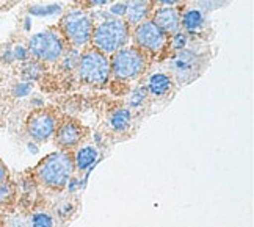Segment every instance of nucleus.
Listing matches in <instances>:
<instances>
[{
	"mask_svg": "<svg viewBox=\"0 0 254 227\" xmlns=\"http://www.w3.org/2000/svg\"><path fill=\"white\" fill-rule=\"evenodd\" d=\"M130 38V30L126 21L118 17H110L93 28L91 43L96 51L105 55H112L123 49Z\"/></svg>",
	"mask_w": 254,
	"mask_h": 227,
	"instance_id": "nucleus-1",
	"label": "nucleus"
},
{
	"mask_svg": "<svg viewBox=\"0 0 254 227\" xmlns=\"http://www.w3.org/2000/svg\"><path fill=\"white\" fill-rule=\"evenodd\" d=\"M74 162L66 151L52 152L38 165L35 175L43 185L49 188H63L71 179Z\"/></svg>",
	"mask_w": 254,
	"mask_h": 227,
	"instance_id": "nucleus-2",
	"label": "nucleus"
},
{
	"mask_svg": "<svg viewBox=\"0 0 254 227\" xmlns=\"http://www.w3.org/2000/svg\"><path fill=\"white\" fill-rule=\"evenodd\" d=\"M93 28V16L83 8L71 9V11L63 14L60 21V30L64 36L63 39H66L75 49H80L91 41Z\"/></svg>",
	"mask_w": 254,
	"mask_h": 227,
	"instance_id": "nucleus-3",
	"label": "nucleus"
},
{
	"mask_svg": "<svg viewBox=\"0 0 254 227\" xmlns=\"http://www.w3.org/2000/svg\"><path fill=\"white\" fill-rule=\"evenodd\" d=\"M148 67V55L138 47H123L113 54L110 61L112 74L116 80H135L144 74Z\"/></svg>",
	"mask_w": 254,
	"mask_h": 227,
	"instance_id": "nucleus-4",
	"label": "nucleus"
},
{
	"mask_svg": "<svg viewBox=\"0 0 254 227\" xmlns=\"http://www.w3.org/2000/svg\"><path fill=\"white\" fill-rule=\"evenodd\" d=\"M27 49L33 60L41 63H55L66 52V44L63 36L57 30H44L35 33L28 39Z\"/></svg>",
	"mask_w": 254,
	"mask_h": 227,
	"instance_id": "nucleus-5",
	"label": "nucleus"
},
{
	"mask_svg": "<svg viewBox=\"0 0 254 227\" xmlns=\"http://www.w3.org/2000/svg\"><path fill=\"white\" fill-rule=\"evenodd\" d=\"M77 71H79V77L85 83L93 86L105 85L112 75L109 57L99 51H96V49H90V51L80 54Z\"/></svg>",
	"mask_w": 254,
	"mask_h": 227,
	"instance_id": "nucleus-6",
	"label": "nucleus"
},
{
	"mask_svg": "<svg viewBox=\"0 0 254 227\" xmlns=\"http://www.w3.org/2000/svg\"><path fill=\"white\" fill-rule=\"evenodd\" d=\"M133 41L136 47L149 55H159L163 52L168 38L152 21H144L135 27Z\"/></svg>",
	"mask_w": 254,
	"mask_h": 227,
	"instance_id": "nucleus-7",
	"label": "nucleus"
},
{
	"mask_svg": "<svg viewBox=\"0 0 254 227\" xmlns=\"http://www.w3.org/2000/svg\"><path fill=\"white\" fill-rule=\"evenodd\" d=\"M171 72L181 85L189 83L196 78L201 67V57L190 49L178 51L171 58Z\"/></svg>",
	"mask_w": 254,
	"mask_h": 227,
	"instance_id": "nucleus-8",
	"label": "nucleus"
},
{
	"mask_svg": "<svg viewBox=\"0 0 254 227\" xmlns=\"http://www.w3.org/2000/svg\"><path fill=\"white\" fill-rule=\"evenodd\" d=\"M57 130V117L54 113L47 110L35 112L27 121V132L36 143H44L51 138Z\"/></svg>",
	"mask_w": 254,
	"mask_h": 227,
	"instance_id": "nucleus-9",
	"label": "nucleus"
},
{
	"mask_svg": "<svg viewBox=\"0 0 254 227\" xmlns=\"http://www.w3.org/2000/svg\"><path fill=\"white\" fill-rule=\"evenodd\" d=\"M85 136V129L75 121H66L60 127H57L55 138L57 144L62 146L63 149H71V147L77 146Z\"/></svg>",
	"mask_w": 254,
	"mask_h": 227,
	"instance_id": "nucleus-10",
	"label": "nucleus"
},
{
	"mask_svg": "<svg viewBox=\"0 0 254 227\" xmlns=\"http://www.w3.org/2000/svg\"><path fill=\"white\" fill-rule=\"evenodd\" d=\"M152 22L157 25L165 35H174L181 30L179 9L173 6H160L154 11Z\"/></svg>",
	"mask_w": 254,
	"mask_h": 227,
	"instance_id": "nucleus-11",
	"label": "nucleus"
},
{
	"mask_svg": "<svg viewBox=\"0 0 254 227\" xmlns=\"http://www.w3.org/2000/svg\"><path fill=\"white\" fill-rule=\"evenodd\" d=\"M126 24L136 27L138 24L144 22L152 11L151 0H126Z\"/></svg>",
	"mask_w": 254,
	"mask_h": 227,
	"instance_id": "nucleus-12",
	"label": "nucleus"
},
{
	"mask_svg": "<svg viewBox=\"0 0 254 227\" xmlns=\"http://www.w3.org/2000/svg\"><path fill=\"white\" fill-rule=\"evenodd\" d=\"M181 27L187 35H199L206 28V13L199 8H190L181 16Z\"/></svg>",
	"mask_w": 254,
	"mask_h": 227,
	"instance_id": "nucleus-13",
	"label": "nucleus"
},
{
	"mask_svg": "<svg viewBox=\"0 0 254 227\" xmlns=\"http://www.w3.org/2000/svg\"><path fill=\"white\" fill-rule=\"evenodd\" d=\"M101 162V152L94 146H82L74 155V165L79 171H86L88 168Z\"/></svg>",
	"mask_w": 254,
	"mask_h": 227,
	"instance_id": "nucleus-14",
	"label": "nucleus"
},
{
	"mask_svg": "<svg viewBox=\"0 0 254 227\" xmlns=\"http://www.w3.org/2000/svg\"><path fill=\"white\" fill-rule=\"evenodd\" d=\"M173 88V78L171 75L165 74V72H154L148 78V85H146V90L149 94L162 97L165 94H168Z\"/></svg>",
	"mask_w": 254,
	"mask_h": 227,
	"instance_id": "nucleus-15",
	"label": "nucleus"
},
{
	"mask_svg": "<svg viewBox=\"0 0 254 227\" xmlns=\"http://www.w3.org/2000/svg\"><path fill=\"white\" fill-rule=\"evenodd\" d=\"M46 74V66L38 61V60H32V61H24L21 66V77L22 82H36Z\"/></svg>",
	"mask_w": 254,
	"mask_h": 227,
	"instance_id": "nucleus-16",
	"label": "nucleus"
},
{
	"mask_svg": "<svg viewBox=\"0 0 254 227\" xmlns=\"http://www.w3.org/2000/svg\"><path fill=\"white\" fill-rule=\"evenodd\" d=\"M132 113L127 108H116L110 114V125L115 132H126L130 127Z\"/></svg>",
	"mask_w": 254,
	"mask_h": 227,
	"instance_id": "nucleus-17",
	"label": "nucleus"
},
{
	"mask_svg": "<svg viewBox=\"0 0 254 227\" xmlns=\"http://www.w3.org/2000/svg\"><path fill=\"white\" fill-rule=\"evenodd\" d=\"M63 6L60 3H47V5H32L28 6V16L33 17H49L62 14Z\"/></svg>",
	"mask_w": 254,
	"mask_h": 227,
	"instance_id": "nucleus-18",
	"label": "nucleus"
},
{
	"mask_svg": "<svg viewBox=\"0 0 254 227\" xmlns=\"http://www.w3.org/2000/svg\"><path fill=\"white\" fill-rule=\"evenodd\" d=\"M148 90H146V86H138L135 88V90L130 93L129 99H127V104H129L130 108L133 110H140V108L146 104L148 101Z\"/></svg>",
	"mask_w": 254,
	"mask_h": 227,
	"instance_id": "nucleus-19",
	"label": "nucleus"
},
{
	"mask_svg": "<svg viewBox=\"0 0 254 227\" xmlns=\"http://www.w3.org/2000/svg\"><path fill=\"white\" fill-rule=\"evenodd\" d=\"M63 60H62V67L66 69V71H72V69L77 67V64H79V60H80V52L79 49H69L67 52L63 54Z\"/></svg>",
	"mask_w": 254,
	"mask_h": 227,
	"instance_id": "nucleus-20",
	"label": "nucleus"
},
{
	"mask_svg": "<svg viewBox=\"0 0 254 227\" xmlns=\"http://www.w3.org/2000/svg\"><path fill=\"white\" fill-rule=\"evenodd\" d=\"M30 227H55V223L47 212H36L30 216Z\"/></svg>",
	"mask_w": 254,
	"mask_h": 227,
	"instance_id": "nucleus-21",
	"label": "nucleus"
},
{
	"mask_svg": "<svg viewBox=\"0 0 254 227\" xmlns=\"http://www.w3.org/2000/svg\"><path fill=\"white\" fill-rule=\"evenodd\" d=\"M14 185L11 182H0V205H3V204H8L9 201L13 199V196H14Z\"/></svg>",
	"mask_w": 254,
	"mask_h": 227,
	"instance_id": "nucleus-22",
	"label": "nucleus"
},
{
	"mask_svg": "<svg viewBox=\"0 0 254 227\" xmlns=\"http://www.w3.org/2000/svg\"><path fill=\"white\" fill-rule=\"evenodd\" d=\"M33 91V83L32 82H19L13 86V96L17 99H22L30 96Z\"/></svg>",
	"mask_w": 254,
	"mask_h": 227,
	"instance_id": "nucleus-23",
	"label": "nucleus"
},
{
	"mask_svg": "<svg viewBox=\"0 0 254 227\" xmlns=\"http://www.w3.org/2000/svg\"><path fill=\"white\" fill-rule=\"evenodd\" d=\"M189 44V35L184 32H178L174 33L171 38V46L174 51H182V49H187Z\"/></svg>",
	"mask_w": 254,
	"mask_h": 227,
	"instance_id": "nucleus-24",
	"label": "nucleus"
},
{
	"mask_svg": "<svg viewBox=\"0 0 254 227\" xmlns=\"http://www.w3.org/2000/svg\"><path fill=\"white\" fill-rule=\"evenodd\" d=\"M13 49V57H14V61H27L30 54H28V49L22 44H16L11 47Z\"/></svg>",
	"mask_w": 254,
	"mask_h": 227,
	"instance_id": "nucleus-25",
	"label": "nucleus"
},
{
	"mask_svg": "<svg viewBox=\"0 0 254 227\" xmlns=\"http://www.w3.org/2000/svg\"><path fill=\"white\" fill-rule=\"evenodd\" d=\"M226 0H198L199 3V9L202 11H213V9H218L224 5Z\"/></svg>",
	"mask_w": 254,
	"mask_h": 227,
	"instance_id": "nucleus-26",
	"label": "nucleus"
},
{
	"mask_svg": "<svg viewBox=\"0 0 254 227\" xmlns=\"http://www.w3.org/2000/svg\"><path fill=\"white\" fill-rule=\"evenodd\" d=\"M109 9H110V16L118 17V19H123V17H124V14H126V3H124V2H116V3H112Z\"/></svg>",
	"mask_w": 254,
	"mask_h": 227,
	"instance_id": "nucleus-27",
	"label": "nucleus"
},
{
	"mask_svg": "<svg viewBox=\"0 0 254 227\" xmlns=\"http://www.w3.org/2000/svg\"><path fill=\"white\" fill-rule=\"evenodd\" d=\"M112 0H77V3H80L85 8H99V6H105L109 5Z\"/></svg>",
	"mask_w": 254,
	"mask_h": 227,
	"instance_id": "nucleus-28",
	"label": "nucleus"
},
{
	"mask_svg": "<svg viewBox=\"0 0 254 227\" xmlns=\"http://www.w3.org/2000/svg\"><path fill=\"white\" fill-rule=\"evenodd\" d=\"M14 61V57H13V49L9 46H5L0 52V63L3 64H11Z\"/></svg>",
	"mask_w": 254,
	"mask_h": 227,
	"instance_id": "nucleus-29",
	"label": "nucleus"
},
{
	"mask_svg": "<svg viewBox=\"0 0 254 227\" xmlns=\"http://www.w3.org/2000/svg\"><path fill=\"white\" fill-rule=\"evenodd\" d=\"M72 212H74V207H72L71 202H67V201L62 202L60 205H58V209H57V213L60 215L62 218H67V216H71Z\"/></svg>",
	"mask_w": 254,
	"mask_h": 227,
	"instance_id": "nucleus-30",
	"label": "nucleus"
},
{
	"mask_svg": "<svg viewBox=\"0 0 254 227\" xmlns=\"http://www.w3.org/2000/svg\"><path fill=\"white\" fill-rule=\"evenodd\" d=\"M67 191L69 193H74V191H77L79 190V185H80V179H77V177H72L71 175V179L67 180Z\"/></svg>",
	"mask_w": 254,
	"mask_h": 227,
	"instance_id": "nucleus-31",
	"label": "nucleus"
},
{
	"mask_svg": "<svg viewBox=\"0 0 254 227\" xmlns=\"http://www.w3.org/2000/svg\"><path fill=\"white\" fill-rule=\"evenodd\" d=\"M154 2L162 5V6H174V5H178V3H182L184 0H154Z\"/></svg>",
	"mask_w": 254,
	"mask_h": 227,
	"instance_id": "nucleus-32",
	"label": "nucleus"
},
{
	"mask_svg": "<svg viewBox=\"0 0 254 227\" xmlns=\"http://www.w3.org/2000/svg\"><path fill=\"white\" fill-rule=\"evenodd\" d=\"M5 180H8V170L5 163L0 160V182H5Z\"/></svg>",
	"mask_w": 254,
	"mask_h": 227,
	"instance_id": "nucleus-33",
	"label": "nucleus"
},
{
	"mask_svg": "<svg viewBox=\"0 0 254 227\" xmlns=\"http://www.w3.org/2000/svg\"><path fill=\"white\" fill-rule=\"evenodd\" d=\"M25 147H27V151L30 152V154H38V152H40V147H38V144L35 141H28L25 144Z\"/></svg>",
	"mask_w": 254,
	"mask_h": 227,
	"instance_id": "nucleus-34",
	"label": "nucleus"
},
{
	"mask_svg": "<svg viewBox=\"0 0 254 227\" xmlns=\"http://www.w3.org/2000/svg\"><path fill=\"white\" fill-rule=\"evenodd\" d=\"M22 25H24V30H25V32L30 30V28H32V16H25Z\"/></svg>",
	"mask_w": 254,
	"mask_h": 227,
	"instance_id": "nucleus-35",
	"label": "nucleus"
},
{
	"mask_svg": "<svg viewBox=\"0 0 254 227\" xmlns=\"http://www.w3.org/2000/svg\"><path fill=\"white\" fill-rule=\"evenodd\" d=\"M9 227H30V226H27L22 220H13L11 223H9Z\"/></svg>",
	"mask_w": 254,
	"mask_h": 227,
	"instance_id": "nucleus-36",
	"label": "nucleus"
},
{
	"mask_svg": "<svg viewBox=\"0 0 254 227\" xmlns=\"http://www.w3.org/2000/svg\"><path fill=\"white\" fill-rule=\"evenodd\" d=\"M32 105H33V107H38V108H41V107L44 105V104H43V99H41V97H33V99H32Z\"/></svg>",
	"mask_w": 254,
	"mask_h": 227,
	"instance_id": "nucleus-37",
	"label": "nucleus"
}]
</instances>
